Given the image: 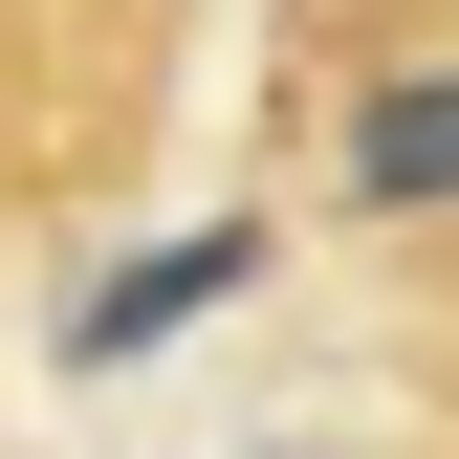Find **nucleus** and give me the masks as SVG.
<instances>
[{
  "mask_svg": "<svg viewBox=\"0 0 459 459\" xmlns=\"http://www.w3.org/2000/svg\"><path fill=\"white\" fill-rule=\"evenodd\" d=\"M219 284H263V219H197V241H153V263L66 284V372H132V351H176Z\"/></svg>",
  "mask_w": 459,
  "mask_h": 459,
  "instance_id": "1",
  "label": "nucleus"
},
{
  "mask_svg": "<svg viewBox=\"0 0 459 459\" xmlns=\"http://www.w3.org/2000/svg\"><path fill=\"white\" fill-rule=\"evenodd\" d=\"M351 219H459V66L351 88Z\"/></svg>",
  "mask_w": 459,
  "mask_h": 459,
  "instance_id": "2",
  "label": "nucleus"
}]
</instances>
